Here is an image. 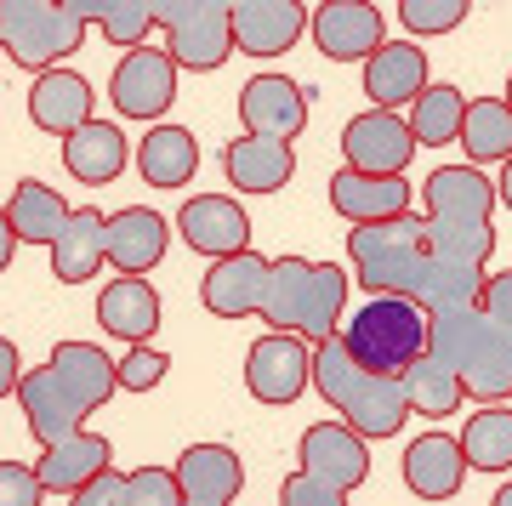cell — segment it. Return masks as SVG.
I'll return each instance as SVG.
<instances>
[{
    "label": "cell",
    "instance_id": "obj_29",
    "mask_svg": "<svg viewBox=\"0 0 512 506\" xmlns=\"http://www.w3.org/2000/svg\"><path fill=\"white\" fill-rule=\"evenodd\" d=\"M131 148H126V131L109 126V120H92V126H80L74 137H63V165H69L74 177L86 182V188H103L126 171Z\"/></svg>",
    "mask_w": 512,
    "mask_h": 506
},
{
    "label": "cell",
    "instance_id": "obj_17",
    "mask_svg": "<svg viewBox=\"0 0 512 506\" xmlns=\"http://www.w3.org/2000/svg\"><path fill=\"white\" fill-rule=\"evenodd\" d=\"M222 171L239 194H279L285 182L296 177V148L279 143V137H234L222 148Z\"/></svg>",
    "mask_w": 512,
    "mask_h": 506
},
{
    "label": "cell",
    "instance_id": "obj_43",
    "mask_svg": "<svg viewBox=\"0 0 512 506\" xmlns=\"http://www.w3.org/2000/svg\"><path fill=\"white\" fill-rule=\"evenodd\" d=\"M478 308H484L495 325L512 336V273H490V279H484V296H478Z\"/></svg>",
    "mask_w": 512,
    "mask_h": 506
},
{
    "label": "cell",
    "instance_id": "obj_10",
    "mask_svg": "<svg viewBox=\"0 0 512 506\" xmlns=\"http://www.w3.org/2000/svg\"><path fill=\"white\" fill-rule=\"evenodd\" d=\"M109 97L126 120H165V109L177 103V63L154 46H137V52L120 57Z\"/></svg>",
    "mask_w": 512,
    "mask_h": 506
},
{
    "label": "cell",
    "instance_id": "obj_46",
    "mask_svg": "<svg viewBox=\"0 0 512 506\" xmlns=\"http://www.w3.org/2000/svg\"><path fill=\"white\" fill-rule=\"evenodd\" d=\"M495 199H507V211H512V160H507V171H501V182H495Z\"/></svg>",
    "mask_w": 512,
    "mask_h": 506
},
{
    "label": "cell",
    "instance_id": "obj_39",
    "mask_svg": "<svg viewBox=\"0 0 512 506\" xmlns=\"http://www.w3.org/2000/svg\"><path fill=\"white\" fill-rule=\"evenodd\" d=\"M131 506H183V484L165 467H137L131 472Z\"/></svg>",
    "mask_w": 512,
    "mask_h": 506
},
{
    "label": "cell",
    "instance_id": "obj_3",
    "mask_svg": "<svg viewBox=\"0 0 512 506\" xmlns=\"http://www.w3.org/2000/svg\"><path fill=\"white\" fill-rule=\"evenodd\" d=\"M342 308H348V273L336 262H302V256L268 262L262 319L279 336H302L308 347H319L342 330Z\"/></svg>",
    "mask_w": 512,
    "mask_h": 506
},
{
    "label": "cell",
    "instance_id": "obj_19",
    "mask_svg": "<svg viewBox=\"0 0 512 506\" xmlns=\"http://www.w3.org/2000/svg\"><path fill=\"white\" fill-rule=\"evenodd\" d=\"M421 199H427V217L439 222H490L495 182L478 165H439L421 188Z\"/></svg>",
    "mask_w": 512,
    "mask_h": 506
},
{
    "label": "cell",
    "instance_id": "obj_38",
    "mask_svg": "<svg viewBox=\"0 0 512 506\" xmlns=\"http://www.w3.org/2000/svg\"><path fill=\"white\" fill-rule=\"evenodd\" d=\"M165 353L160 347H131V353H120V364H114V376H120V387H126V393H148V387H160L165 381Z\"/></svg>",
    "mask_w": 512,
    "mask_h": 506
},
{
    "label": "cell",
    "instance_id": "obj_24",
    "mask_svg": "<svg viewBox=\"0 0 512 506\" xmlns=\"http://www.w3.org/2000/svg\"><path fill=\"white\" fill-rule=\"evenodd\" d=\"M97 325L109 330V336H120V342L143 347L148 336L160 330V296H154V285L137 279V273H120V279L97 296Z\"/></svg>",
    "mask_w": 512,
    "mask_h": 506
},
{
    "label": "cell",
    "instance_id": "obj_8",
    "mask_svg": "<svg viewBox=\"0 0 512 506\" xmlns=\"http://www.w3.org/2000/svg\"><path fill=\"white\" fill-rule=\"evenodd\" d=\"M160 29H165V57L177 69L211 74L234 57V12H228V0H165Z\"/></svg>",
    "mask_w": 512,
    "mask_h": 506
},
{
    "label": "cell",
    "instance_id": "obj_4",
    "mask_svg": "<svg viewBox=\"0 0 512 506\" xmlns=\"http://www.w3.org/2000/svg\"><path fill=\"white\" fill-rule=\"evenodd\" d=\"M313 387L325 404L342 410V427L365 438H393L410 421V398H404V381H387V376H370L359 364L348 359V347H342V330L330 336V342L313 347Z\"/></svg>",
    "mask_w": 512,
    "mask_h": 506
},
{
    "label": "cell",
    "instance_id": "obj_42",
    "mask_svg": "<svg viewBox=\"0 0 512 506\" xmlns=\"http://www.w3.org/2000/svg\"><path fill=\"white\" fill-rule=\"evenodd\" d=\"M69 506H131V472H103V478H92V484L80 489V495H69Z\"/></svg>",
    "mask_w": 512,
    "mask_h": 506
},
{
    "label": "cell",
    "instance_id": "obj_11",
    "mask_svg": "<svg viewBox=\"0 0 512 506\" xmlns=\"http://www.w3.org/2000/svg\"><path fill=\"white\" fill-rule=\"evenodd\" d=\"M313 381V347L302 336H262V342L245 353V387L262 404H291L302 398V387Z\"/></svg>",
    "mask_w": 512,
    "mask_h": 506
},
{
    "label": "cell",
    "instance_id": "obj_9",
    "mask_svg": "<svg viewBox=\"0 0 512 506\" xmlns=\"http://www.w3.org/2000/svg\"><path fill=\"white\" fill-rule=\"evenodd\" d=\"M342 154H348V171H359V177H404L416 137L404 126V114L365 109L342 126Z\"/></svg>",
    "mask_w": 512,
    "mask_h": 506
},
{
    "label": "cell",
    "instance_id": "obj_7",
    "mask_svg": "<svg viewBox=\"0 0 512 506\" xmlns=\"http://www.w3.org/2000/svg\"><path fill=\"white\" fill-rule=\"evenodd\" d=\"M0 40L6 57L23 69H57V57H69L86 40L80 6H57V0H0Z\"/></svg>",
    "mask_w": 512,
    "mask_h": 506
},
{
    "label": "cell",
    "instance_id": "obj_20",
    "mask_svg": "<svg viewBox=\"0 0 512 506\" xmlns=\"http://www.w3.org/2000/svg\"><path fill=\"white\" fill-rule=\"evenodd\" d=\"M365 91L376 109L399 114L404 103H416L421 91H427V52L410 46V40H387L382 52L365 63Z\"/></svg>",
    "mask_w": 512,
    "mask_h": 506
},
{
    "label": "cell",
    "instance_id": "obj_14",
    "mask_svg": "<svg viewBox=\"0 0 512 506\" xmlns=\"http://www.w3.org/2000/svg\"><path fill=\"white\" fill-rule=\"evenodd\" d=\"M239 120L251 126V137H279L291 143L296 131L308 126V97L291 74H256L239 91Z\"/></svg>",
    "mask_w": 512,
    "mask_h": 506
},
{
    "label": "cell",
    "instance_id": "obj_50",
    "mask_svg": "<svg viewBox=\"0 0 512 506\" xmlns=\"http://www.w3.org/2000/svg\"><path fill=\"white\" fill-rule=\"evenodd\" d=\"M0 52H6V40H0Z\"/></svg>",
    "mask_w": 512,
    "mask_h": 506
},
{
    "label": "cell",
    "instance_id": "obj_36",
    "mask_svg": "<svg viewBox=\"0 0 512 506\" xmlns=\"http://www.w3.org/2000/svg\"><path fill=\"white\" fill-rule=\"evenodd\" d=\"M80 6V18L97 23L114 46H143V35L160 23V6H148V0H74Z\"/></svg>",
    "mask_w": 512,
    "mask_h": 506
},
{
    "label": "cell",
    "instance_id": "obj_23",
    "mask_svg": "<svg viewBox=\"0 0 512 506\" xmlns=\"http://www.w3.org/2000/svg\"><path fill=\"white\" fill-rule=\"evenodd\" d=\"M467 478V455L450 433H421L410 438V450H404V484L416 489L421 501H450Z\"/></svg>",
    "mask_w": 512,
    "mask_h": 506
},
{
    "label": "cell",
    "instance_id": "obj_2",
    "mask_svg": "<svg viewBox=\"0 0 512 506\" xmlns=\"http://www.w3.org/2000/svg\"><path fill=\"white\" fill-rule=\"evenodd\" d=\"M114 393H120L114 359L92 342H57L52 359L35 364L18 381V404H23V416H29L40 444H63V438L86 433L80 421L92 416V410H103Z\"/></svg>",
    "mask_w": 512,
    "mask_h": 506
},
{
    "label": "cell",
    "instance_id": "obj_28",
    "mask_svg": "<svg viewBox=\"0 0 512 506\" xmlns=\"http://www.w3.org/2000/svg\"><path fill=\"white\" fill-rule=\"evenodd\" d=\"M165 217L160 211H148V205H126V211H114L109 217V262L120 273H137L143 279L154 262L165 256Z\"/></svg>",
    "mask_w": 512,
    "mask_h": 506
},
{
    "label": "cell",
    "instance_id": "obj_32",
    "mask_svg": "<svg viewBox=\"0 0 512 506\" xmlns=\"http://www.w3.org/2000/svg\"><path fill=\"white\" fill-rule=\"evenodd\" d=\"M404 398H410V410H416V416L444 421V416H456L461 404H467V387L456 381V370H450L444 359L421 353V359L404 370Z\"/></svg>",
    "mask_w": 512,
    "mask_h": 506
},
{
    "label": "cell",
    "instance_id": "obj_48",
    "mask_svg": "<svg viewBox=\"0 0 512 506\" xmlns=\"http://www.w3.org/2000/svg\"><path fill=\"white\" fill-rule=\"evenodd\" d=\"M183 506H234V501H183Z\"/></svg>",
    "mask_w": 512,
    "mask_h": 506
},
{
    "label": "cell",
    "instance_id": "obj_45",
    "mask_svg": "<svg viewBox=\"0 0 512 506\" xmlns=\"http://www.w3.org/2000/svg\"><path fill=\"white\" fill-rule=\"evenodd\" d=\"M12 251H18V234H12V222H6V205H0V273H6Z\"/></svg>",
    "mask_w": 512,
    "mask_h": 506
},
{
    "label": "cell",
    "instance_id": "obj_49",
    "mask_svg": "<svg viewBox=\"0 0 512 506\" xmlns=\"http://www.w3.org/2000/svg\"><path fill=\"white\" fill-rule=\"evenodd\" d=\"M507 109H512V74H507Z\"/></svg>",
    "mask_w": 512,
    "mask_h": 506
},
{
    "label": "cell",
    "instance_id": "obj_15",
    "mask_svg": "<svg viewBox=\"0 0 512 506\" xmlns=\"http://www.w3.org/2000/svg\"><path fill=\"white\" fill-rule=\"evenodd\" d=\"M302 472H313L336 489H359L370 478V444L342 421H313L302 433Z\"/></svg>",
    "mask_w": 512,
    "mask_h": 506
},
{
    "label": "cell",
    "instance_id": "obj_5",
    "mask_svg": "<svg viewBox=\"0 0 512 506\" xmlns=\"http://www.w3.org/2000/svg\"><path fill=\"white\" fill-rule=\"evenodd\" d=\"M427 353L456 370L467 398H512V336L484 308L427 319Z\"/></svg>",
    "mask_w": 512,
    "mask_h": 506
},
{
    "label": "cell",
    "instance_id": "obj_25",
    "mask_svg": "<svg viewBox=\"0 0 512 506\" xmlns=\"http://www.w3.org/2000/svg\"><path fill=\"white\" fill-rule=\"evenodd\" d=\"M109 455H114L109 438L74 433V438H63V444H46V450H40V461H35V472H40V484H46V489L80 495L92 478H103V472H109Z\"/></svg>",
    "mask_w": 512,
    "mask_h": 506
},
{
    "label": "cell",
    "instance_id": "obj_41",
    "mask_svg": "<svg viewBox=\"0 0 512 506\" xmlns=\"http://www.w3.org/2000/svg\"><path fill=\"white\" fill-rule=\"evenodd\" d=\"M40 501H46L40 472L23 467V461H0V506H40Z\"/></svg>",
    "mask_w": 512,
    "mask_h": 506
},
{
    "label": "cell",
    "instance_id": "obj_1",
    "mask_svg": "<svg viewBox=\"0 0 512 506\" xmlns=\"http://www.w3.org/2000/svg\"><path fill=\"white\" fill-rule=\"evenodd\" d=\"M348 256H353V279L370 296H404L427 319L478 308V296H484V268L444 251L439 234H433V217L404 211V217L376 222V228H353Z\"/></svg>",
    "mask_w": 512,
    "mask_h": 506
},
{
    "label": "cell",
    "instance_id": "obj_16",
    "mask_svg": "<svg viewBox=\"0 0 512 506\" xmlns=\"http://www.w3.org/2000/svg\"><path fill=\"white\" fill-rule=\"evenodd\" d=\"M330 205L336 217H348L353 228H376V222H393L410 211V182L404 177H359V171H336L330 177Z\"/></svg>",
    "mask_w": 512,
    "mask_h": 506
},
{
    "label": "cell",
    "instance_id": "obj_33",
    "mask_svg": "<svg viewBox=\"0 0 512 506\" xmlns=\"http://www.w3.org/2000/svg\"><path fill=\"white\" fill-rule=\"evenodd\" d=\"M461 143H467V154H473V165H507L512 160V109L507 97H478V103H467V114H461Z\"/></svg>",
    "mask_w": 512,
    "mask_h": 506
},
{
    "label": "cell",
    "instance_id": "obj_21",
    "mask_svg": "<svg viewBox=\"0 0 512 506\" xmlns=\"http://www.w3.org/2000/svg\"><path fill=\"white\" fill-rule=\"evenodd\" d=\"M234 46L251 57L291 52L302 35V6L296 0H234Z\"/></svg>",
    "mask_w": 512,
    "mask_h": 506
},
{
    "label": "cell",
    "instance_id": "obj_47",
    "mask_svg": "<svg viewBox=\"0 0 512 506\" xmlns=\"http://www.w3.org/2000/svg\"><path fill=\"white\" fill-rule=\"evenodd\" d=\"M490 506H512V478H507L501 489H495V501H490Z\"/></svg>",
    "mask_w": 512,
    "mask_h": 506
},
{
    "label": "cell",
    "instance_id": "obj_40",
    "mask_svg": "<svg viewBox=\"0 0 512 506\" xmlns=\"http://www.w3.org/2000/svg\"><path fill=\"white\" fill-rule=\"evenodd\" d=\"M279 506H348V489H336V484H325V478H313V472L296 467L285 478V489H279Z\"/></svg>",
    "mask_w": 512,
    "mask_h": 506
},
{
    "label": "cell",
    "instance_id": "obj_22",
    "mask_svg": "<svg viewBox=\"0 0 512 506\" xmlns=\"http://www.w3.org/2000/svg\"><path fill=\"white\" fill-rule=\"evenodd\" d=\"M29 120H35L40 131L74 137L80 126H92V86H86L74 69L35 74V91H29Z\"/></svg>",
    "mask_w": 512,
    "mask_h": 506
},
{
    "label": "cell",
    "instance_id": "obj_26",
    "mask_svg": "<svg viewBox=\"0 0 512 506\" xmlns=\"http://www.w3.org/2000/svg\"><path fill=\"white\" fill-rule=\"evenodd\" d=\"M103 262H109V217L92 211V205H80L52 245V273L63 285H86Z\"/></svg>",
    "mask_w": 512,
    "mask_h": 506
},
{
    "label": "cell",
    "instance_id": "obj_12",
    "mask_svg": "<svg viewBox=\"0 0 512 506\" xmlns=\"http://www.w3.org/2000/svg\"><path fill=\"white\" fill-rule=\"evenodd\" d=\"M313 46L336 63H370L387 46V23L370 0H325L313 12Z\"/></svg>",
    "mask_w": 512,
    "mask_h": 506
},
{
    "label": "cell",
    "instance_id": "obj_27",
    "mask_svg": "<svg viewBox=\"0 0 512 506\" xmlns=\"http://www.w3.org/2000/svg\"><path fill=\"white\" fill-rule=\"evenodd\" d=\"M171 472L183 484V501H234L245 489V467L228 444H188Z\"/></svg>",
    "mask_w": 512,
    "mask_h": 506
},
{
    "label": "cell",
    "instance_id": "obj_30",
    "mask_svg": "<svg viewBox=\"0 0 512 506\" xmlns=\"http://www.w3.org/2000/svg\"><path fill=\"white\" fill-rule=\"evenodd\" d=\"M69 217L74 211L63 205V194H57L52 182H35V177H23L12 188V199H6V222H12L18 245H57Z\"/></svg>",
    "mask_w": 512,
    "mask_h": 506
},
{
    "label": "cell",
    "instance_id": "obj_6",
    "mask_svg": "<svg viewBox=\"0 0 512 506\" xmlns=\"http://www.w3.org/2000/svg\"><path fill=\"white\" fill-rule=\"evenodd\" d=\"M348 359L370 376L404 381V370L427 353V313L404 296H370L365 308H353L348 330H342Z\"/></svg>",
    "mask_w": 512,
    "mask_h": 506
},
{
    "label": "cell",
    "instance_id": "obj_13",
    "mask_svg": "<svg viewBox=\"0 0 512 506\" xmlns=\"http://www.w3.org/2000/svg\"><path fill=\"white\" fill-rule=\"evenodd\" d=\"M177 234H183L200 256H211V262H228V256L251 251V217H245L228 194L188 199L183 211H177Z\"/></svg>",
    "mask_w": 512,
    "mask_h": 506
},
{
    "label": "cell",
    "instance_id": "obj_34",
    "mask_svg": "<svg viewBox=\"0 0 512 506\" xmlns=\"http://www.w3.org/2000/svg\"><path fill=\"white\" fill-rule=\"evenodd\" d=\"M456 444H461V455H467V467H478V472H507V467H512V410H507V404L478 410Z\"/></svg>",
    "mask_w": 512,
    "mask_h": 506
},
{
    "label": "cell",
    "instance_id": "obj_44",
    "mask_svg": "<svg viewBox=\"0 0 512 506\" xmlns=\"http://www.w3.org/2000/svg\"><path fill=\"white\" fill-rule=\"evenodd\" d=\"M18 381H23V370H18V347L0 336V398L18 393Z\"/></svg>",
    "mask_w": 512,
    "mask_h": 506
},
{
    "label": "cell",
    "instance_id": "obj_18",
    "mask_svg": "<svg viewBox=\"0 0 512 506\" xmlns=\"http://www.w3.org/2000/svg\"><path fill=\"white\" fill-rule=\"evenodd\" d=\"M262 290H268V256H228V262H211L200 285V302L217 319H245V313H262Z\"/></svg>",
    "mask_w": 512,
    "mask_h": 506
},
{
    "label": "cell",
    "instance_id": "obj_31",
    "mask_svg": "<svg viewBox=\"0 0 512 506\" xmlns=\"http://www.w3.org/2000/svg\"><path fill=\"white\" fill-rule=\"evenodd\" d=\"M137 165L154 188H183L194 171H200V143L188 126H154L137 148Z\"/></svg>",
    "mask_w": 512,
    "mask_h": 506
},
{
    "label": "cell",
    "instance_id": "obj_35",
    "mask_svg": "<svg viewBox=\"0 0 512 506\" xmlns=\"http://www.w3.org/2000/svg\"><path fill=\"white\" fill-rule=\"evenodd\" d=\"M461 114H467V97H461L456 86H433L427 80V91H421L416 103H410V137H416V148H439L450 143V137H461Z\"/></svg>",
    "mask_w": 512,
    "mask_h": 506
},
{
    "label": "cell",
    "instance_id": "obj_37",
    "mask_svg": "<svg viewBox=\"0 0 512 506\" xmlns=\"http://www.w3.org/2000/svg\"><path fill=\"white\" fill-rule=\"evenodd\" d=\"M399 18L410 35H450L467 18V0H399Z\"/></svg>",
    "mask_w": 512,
    "mask_h": 506
}]
</instances>
